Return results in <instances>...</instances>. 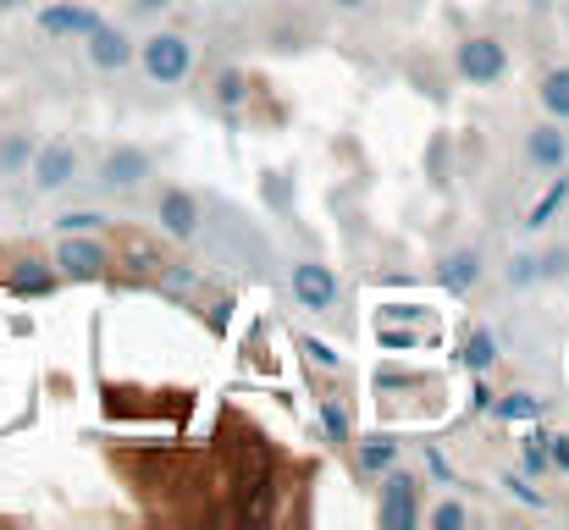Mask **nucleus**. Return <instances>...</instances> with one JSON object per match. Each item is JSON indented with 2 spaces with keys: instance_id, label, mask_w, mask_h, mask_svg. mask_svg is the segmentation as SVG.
Masks as SVG:
<instances>
[{
  "instance_id": "1",
  "label": "nucleus",
  "mask_w": 569,
  "mask_h": 530,
  "mask_svg": "<svg viewBox=\"0 0 569 530\" xmlns=\"http://www.w3.org/2000/svg\"><path fill=\"white\" fill-rule=\"evenodd\" d=\"M133 56H139L144 78H150V83H161V89L183 83V78H189V67H193V50H189V39H183V33H150Z\"/></svg>"
},
{
  "instance_id": "2",
  "label": "nucleus",
  "mask_w": 569,
  "mask_h": 530,
  "mask_svg": "<svg viewBox=\"0 0 569 530\" xmlns=\"http://www.w3.org/2000/svg\"><path fill=\"white\" fill-rule=\"evenodd\" d=\"M381 526L387 530H409L420 526V481L403 470H381Z\"/></svg>"
},
{
  "instance_id": "3",
  "label": "nucleus",
  "mask_w": 569,
  "mask_h": 530,
  "mask_svg": "<svg viewBox=\"0 0 569 530\" xmlns=\"http://www.w3.org/2000/svg\"><path fill=\"white\" fill-rule=\"evenodd\" d=\"M509 72V50L492 39V33H470L465 44H459V78H470V83H498Z\"/></svg>"
},
{
  "instance_id": "4",
  "label": "nucleus",
  "mask_w": 569,
  "mask_h": 530,
  "mask_svg": "<svg viewBox=\"0 0 569 530\" xmlns=\"http://www.w3.org/2000/svg\"><path fill=\"white\" fill-rule=\"evenodd\" d=\"M293 299H299V310L327 316V310L338 304V271H332V266H321V260L293 266Z\"/></svg>"
},
{
  "instance_id": "5",
  "label": "nucleus",
  "mask_w": 569,
  "mask_h": 530,
  "mask_svg": "<svg viewBox=\"0 0 569 530\" xmlns=\"http://www.w3.org/2000/svg\"><path fill=\"white\" fill-rule=\"evenodd\" d=\"M100 28V11L94 6H72V0H56L39 11V33L44 39H89Z\"/></svg>"
},
{
  "instance_id": "6",
  "label": "nucleus",
  "mask_w": 569,
  "mask_h": 530,
  "mask_svg": "<svg viewBox=\"0 0 569 530\" xmlns=\"http://www.w3.org/2000/svg\"><path fill=\"white\" fill-rule=\"evenodd\" d=\"M526 161L537 167V172H565V161H569V133H565V122H537L531 133H526Z\"/></svg>"
},
{
  "instance_id": "7",
  "label": "nucleus",
  "mask_w": 569,
  "mask_h": 530,
  "mask_svg": "<svg viewBox=\"0 0 569 530\" xmlns=\"http://www.w3.org/2000/svg\"><path fill=\"white\" fill-rule=\"evenodd\" d=\"M156 216H161V232L178 238V243H189L193 232H199V221H204V210H199V199H193L189 188H167L161 204H156Z\"/></svg>"
},
{
  "instance_id": "8",
  "label": "nucleus",
  "mask_w": 569,
  "mask_h": 530,
  "mask_svg": "<svg viewBox=\"0 0 569 530\" xmlns=\"http://www.w3.org/2000/svg\"><path fill=\"white\" fill-rule=\"evenodd\" d=\"M56 266H61V277H72V282H89V277H100V271L111 266V254H106L100 243H89L83 232H67V243L56 249Z\"/></svg>"
},
{
  "instance_id": "9",
  "label": "nucleus",
  "mask_w": 569,
  "mask_h": 530,
  "mask_svg": "<svg viewBox=\"0 0 569 530\" xmlns=\"http://www.w3.org/2000/svg\"><path fill=\"white\" fill-rule=\"evenodd\" d=\"M78 177V150L72 144H44V150H33V188L39 193H56V188H67Z\"/></svg>"
},
{
  "instance_id": "10",
  "label": "nucleus",
  "mask_w": 569,
  "mask_h": 530,
  "mask_svg": "<svg viewBox=\"0 0 569 530\" xmlns=\"http://www.w3.org/2000/svg\"><path fill=\"white\" fill-rule=\"evenodd\" d=\"M144 177H150V156H144L139 144H122V150H111V156L100 161V182H106L111 193H117V188L128 193V188H139Z\"/></svg>"
},
{
  "instance_id": "11",
  "label": "nucleus",
  "mask_w": 569,
  "mask_h": 530,
  "mask_svg": "<svg viewBox=\"0 0 569 530\" xmlns=\"http://www.w3.org/2000/svg\"><path fill=\"white\" fill-rule=\"evenodd\" d=\"M83 44H89V61H94L100 72H122V67L133 61V50H139V44L122 33V28H106V22H100V28H94Z\"/></svg>"
},
{
  "instance_id": "12",
  "label": "nucleus",
  "mask_w": 569,
  "mask_h": 530,
  "mask_svg": "<svg viewBox=\"0 0 569 530\" xmlns=\"http://www.w3.org/2000/svg\"><path fill=\"white\" fill-rule=\"evenodd\" d=\"M437 282H442L448 293H470V288L481 282V254H476V249H453V254H442Z\"/></svg>"
},
{
  "instance_id": "13",
  "label": "nucleus",
  "mask_w": 569,
  "mask_h": 530,
  "mask_svg": "<svg viewBox=\"0 0 569 530\" xmlns=\"http://www.w3.org/2000/svg\"><path fill=\"white\" fill-rule=\"evenodd\" d=\"M565 204H569V177L559 172V177H553V182H548V193H542V199L531 204V216H526V227H531V232H542V227H553V216H559Z\"/></svg>"
},
{
  "instance_id": "14",
  "label": "nucleus",
  "mask_w": 569,
  "mask_h": 530,
  "mask_svg": "<svg viewBox=\"0 0 569 530\" xmlns=\"http://www.w3.org/2000/svg\"><path fill=\"white\" fill-rule=\"evenodd\" d=\"M492 359H498V343H492V332H487V327H476V332H465V343H459V364H465L470 376H481V370H492Z\"/></svg>"
},
{
  "instance_id": "15",
  "label": "nucleus",
  "mask_w": 569,
  "mask_h": 530,
  "mask_svg": "<svg viewBox=\"0 0 569 530\" xmlns=\"http://www.w3.org/2000/svg\"><path fill=\"white\" fill-rule=\"evenodd\" d=\"M542 111H548L553 122H569V67H553V72L542 78Z\"/></svg>"
},
{
  "instance_id": "16",
  "label": "nucleus",
  "mask_w": 569,
  "mask_h": 530,
  "mask_svg": "<svg viewBox=\"0 0 569 530\" xmlns=\"http://www.w3.org/2000/svg\"><path fill=\"white\" fill-rule=\"evenodd\" d=\"M548 403L537 398V392H509V398H492V414L498 420H537Z\"/></svg>"
},
{
  "instance_id": "17",
  "label": "nucleus",
  "mask_w": 569,
  "mask_h": 530,
  "mask_svg": "<svg viewBox=\"0 0 569 530\" xmlns=\"http://www.w3.org/2000/svg\"><path fill=\"white\" fill-rule=\"evenodd\" d=\"M392 464H398V442H392V437H371V442H360V470L381 476V470H392Z\"/></svg>"
},
{
  "instance_id": "18",
  "label": "nucleus",
  "mask_w": 569,
  "mask_h": 530,
  "mask_svg": "<svg viewBox=\"0 0 569 530\" xmlns=\"http://www.w3.org/2000/svg\"><path fill=\"white\" fill-rule=\"evenodd\" d=\"M321 426H327V437H332L338 448H349V442H355L349 414H343V403H338V398H321Z\"/></svg>"
},
{
  "instance_id": "19",
  "label": "nucleus",
  "mask_w": 569,
  "mask_h": 530,
  "mask_svg": "<svg viewBox=\"0 0 569 530\" xmlns=\"http://www.w3.org/2000/svg\"><path fill=\"white\" fill-rule=\"evenodd\" d=\"M28 161H33V144H28L22 133H11V139L0 144V172H22Z\"/></svg>"
},
{
  "instance_id": "20",
  "label": "nucleus",
  "mask_w": 569,
  "mask_h": 530,
  "mask_svg": "<svg viewBox=\"0 0 569 530\" xmlns=\"http://www.w3.org/2000/svg\"><path fill=\"white\" fill-rule=\"evenodd\" d=\"M426 526H437V530H459V526H470V509H465V503H437V509L426 514Z\"/></svg>"
},
{
  "instance_id": "21",
  "label": "nucleus",
  "mask_w": 569,
  "mask_h": 530,
  "mask_svg": "<svg viewBox=\"0 0 569 530\" xmlns=\"http://www.w3.org/2000/svg\"><path fill=\"white\" fill-rule=\"evenodd\" d=\"M243 94H249V89H243V72H221V78H216V100H221L227 111L243 106Z\"/></svg>"
},
{
  "instance_id": "22",
  "label": "nucleus",
  "mask_w": 569,
  "mask_h": 530,
  "mask_svg": "<svg viewBox=\"0 0 569 530\" xmlns=\"http://www.w3.org/2000/svg\"><path fill=\"white\" fill-rule=\"evenodd\" d=\"M11 288H17V293H28V299H39V293H50V288H56V277H50V271H17V277H11Z\"/></svg>"
},
{
  "instance_id": "23",
  "label": "nucleus",
  "mask_w": 569,
  "mask_h": 530,
  "mask_svg": "<svg viewBox=\"0 0 569 530\" xmlns=\"http://www.w3.org/2000/svg\"><path fill=\"white\" fill-rule=\"evenodd\" d=\"M531 282H542L537 277V254H515L509 260V288H531Z\"/></svg>"
},
{
  "instance_id": "24",
  "label": "nucleus",
  "mask_w": 569,
  "mask_h": 530,
  "mask_svg": "<svg viewBox=\"0 0 569 530\" xmlns=\"http://www.w3.org/2000/svg\"><path fill=\"white\" fill-rule=\"evenodd\" d=\"M100 221H106V216H100V210H67V216H61V221H56V227H61V232H94V227H100Z\"/></svg>"
},
{
  "instance_id": "25",
  "label": "nucleus",
  "mask_w": 569,
  "mask_h": 530,
  "mask_svg": "<svg viewBox=\"0 0 569 530\" xmlns=\"http://www.w3.org/2000/svg\"><path fill=\"white\" fill-rule=\"evenodd\" d=\"M565 271H569V249H548V254L537 260V277H542V282H553V277H565Z\"/></svg>"
},
{
  "instance_id": "26",
  "label": "nucleus",
  "mask_w": 569,
  "mask_h": 530,
  "mask_svg": "<svg viewBox=\"0 0 569 530\" xmlns=\"http://www.w3.org/2000/svg\"><path fill=\"white\" fill-rule=\"evenodd\" d=\"M305 353H310L321 370H338V364H343V353H332L327 343H321V338H305Z\"/></svg>"
},
{
  "instance_id": "27",
  "label": "nucleus",
  "mask_w": 569,
  "mask_h": 530,
  "mask_svg": "<svg viewBox=\"0 0 569 530\" xmlns=\"http://www.w3.org/2000/svg\"><path fill=\"white\" fill-rule=\"evenodd\" d=\"M542 448H548V459L569 476V437H542Z\"/></svg>"
},
{
  "instance_id": "28",
  "label": "nucleus",
  "mask_w": 569,
  "mask_h": 530,
  "mask_svg": "<svg viewBox=\"0 0 569 530\" xmlns=\"http://www.w3.org/2000/svg\"><path fill=\"white\" fill-rule=\"evenodd\" d=\"M381 316H387V321H426V310H420V304H387Z\"/></svg>"
},
{
  "instance_id": "29",
  "label": "nucleus",
  "mask_w": 569,
  "mask_h": 530,
  "mask_svg": "<svg viewBox=\"0 0 569 530\" xmlns=\"http://www.w3.org/2000/svg\"><path fill=\"white\" fill-rule=\"evenodd\" d=\"M548 464V448H542V437H526V470H542Z\"/></svg>"
},
{
  "instance_id": "30",
  "label": "nucleus",
  "mask_w": 569,
  "mask_h": 530,
  "mask_svg": "<svg viewBox=\"0 0 569 530\" xmlns=\"http://www.w3.org/2000/svg\"><path fill=\"white\" fill-rule=\"evenodd\" d=\"M470 409H476V414H487V409H492V387H487V381H476V387H470Z\"/></svg>"
},
{
  "instance_id": "31",
  "label": "nucleus",
  "mask_w": 569,
  "mask_h": 530,
  "mask_svg": "<svg viewBox=\"0 0 569 530\" xmlns=\"http://www.w3.org/2000/svg\"><path fill=\"white\" fill-rule=\"evenodd\" d=\"M503 487H509V492H515V498H526V503H531V509H542V498H537V492H531V487H526V481H515V476H509V481H503Z\"/></svg>"
},
{
  "instance_id": "32",
  "label": "nucleus",
  "mask_w": 569,
  "mask_h": 530,
  "mask_svg": "<svg viewBox=\"0 0 569 530\" xmlns=\"http://www.w3.org/2000/svg\"><path fill=\"white\" fill-rule=\"evenodd\" d=\"M381 343H392V349H409V343H420V332H381Z\"/></svg>"
},
{
  "instance_id": "33",
  "label": "nucleus",
  "mask_w": 569,
  "mask_h": 530,
  "mask_svg": "<svg viewBox=\"0 0 569 530\" xmlns=\"http://www.w3.org/2000/svg\"><path fill=\"white\" fill-rule=\"evenodd\" d=\"M139 11H161V6H172V0H133Z\"/></svg>"
},
{
  "instance_id": "34",
  "label": "nucleus",
  "mask_w": 569,
  "mask_h": 530,
  "mask_svg": "<svg viewBox=\"0 0 569 530\" xmlns=\"http://www.w3.org/2000/svg\"><path fill=\"white\" fill-rule=\"evenodd\" d=\"M338 6H343V11H360V6H366V0H338Z\"/></svg>"
},
{
  "instance_id": "35",
  "label": "nucleus",
  "mask_w": 569,
  "mask_h": 530,
  "mask_svg": "<svg viewBox=\"0 0 569 530\" xmlns=\"http://www.w3.org/2000/svg\"><path fill=\"white\" fill-rule=\"evenodd\" d=\"M11 6H22V0H0V11H11Z\"/></svg>"
}]
</instances>
